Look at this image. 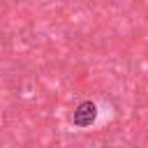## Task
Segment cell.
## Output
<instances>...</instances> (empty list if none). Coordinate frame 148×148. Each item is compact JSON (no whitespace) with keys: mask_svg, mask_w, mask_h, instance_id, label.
<instances>
[{"mask_svg":"<svg viewBox=\"0 0 148 148\" xmlns=\"http://www.w3.org/2000/svg\"><path fill=\"white\" fill-rule=\"evenodd\" d=\"M95 118H97V106L92 102H81L72 113V123L76 127H90L95 123Z\"/></svg>","mask_w":148,"mask_h":148,"instance_id":"1","label":"cell"}]
</instances>
